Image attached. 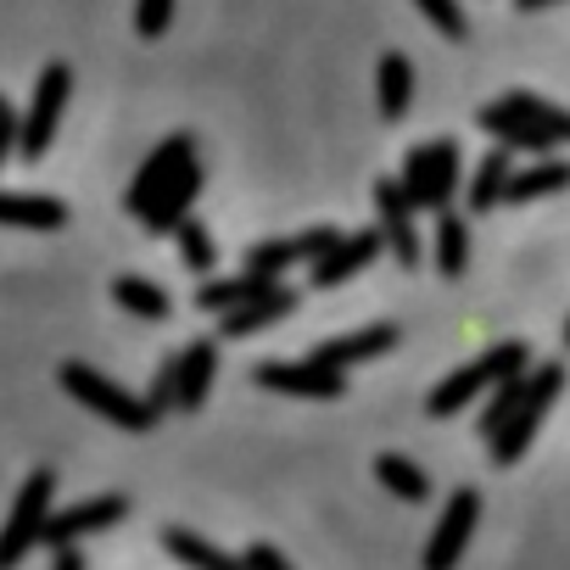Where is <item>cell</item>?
Here are the masks:
<instances>
[{
	"label": "cell",
	"instance_id": "1",
	"mask_svg": "<svg viewBox=\"0 0 570 570\" xmlns=\"http://www.w3.org/2000/svg\"><path fill=\"white\" fill-rule=\"evenodd\" d=\"M531 370V353H525V342H498V347H487L475 364H464V370H453L431 397H425V414L431 420H448V414H459L475 392H492L498 381H509V375H525Z\"/></svg>",
	"mask_w": 570,
	"mask_h": 570
},
{
	"label": "cell",
	"instance_id": "2",
	"mask_svg": "<svg viewBox=\"0 0 570 570\" xmlns=\"http://www.w3.org/2000/svg\"><path fill=\"white\" fill-rule=\"evenodd\" d=\"M564 392V364H537L531 370V386H525V397L514 403V414L487 436V448H492V464H514L525 448H531V436H537V425L548 420V409H553V397Z\"/></svg>",
	"mask_w": 570,
	"mask_h": 570
},
{
	"label": "cell",
	"instance_id": "3",
	"mask_svg": "<svg viewBox=\"0 0 570 570\" xmlns=\"http://www.w3.org/2000/svg\"><path fill=\"white\" fill-rule=\"evenodd\" d=\"M57 381H62L68 397H79L85 409H96V414H101L107 425H118V431H151V425H157V414H151L146 397H129L124 386H112V381L96 375L90 364H62Z\"/></svg>",
	"mask_w": 570,
	"mask_h": 570
},
{
	"label": "cell",
	"instance_id": "4",
	"mask_svg": "<svg viewBox=\"0 0 570 570\" xmlns=\"http://www.w3.org/2000/svg\"><path fill=\"white\" fill-rule=\"evenodd\" d=\"M403 190L414 213H442L459 196V146L453 140H425L403 163Z\"/></svg>",
	"mask_w": 570,
	"mask_h": 570
},
{
	"label": "cell",
	"instance_id": "5",
	"mask_svg": "<svg viewBox=\"0 0 570 570\" xmlns=\"http://www.w3.org/2000/svg\"><path fill=\"white\" fill-rule=\"evenodd\" d=\"M51 498H57V470L40 464V470L23 481V492H18V503H12V520H7V531H0V570L18 564L35 542H46Z\"/></svg>",
	"mask_w": 570,
	"mask_h": 570
},
{
	"label": "cell",
	"instance_id": "6",
	"mask_svg": "<svg viewBox=\"0 0 570 570\" xmlns=\"http://www.w3.org/2000/svg\"><path fill=\"white\" fill-rule=\"evenodd\" d=\"M68 96H73V73H68V62H51L40 73V85H35V101H29V118H23V135H18V157L40 163L51 151V135L62 124Z\"/></svg>",
	"mask_w": 570,
	"mask_h": 570
},
{
	"label": "cell",
	"instance_id": "7",
	"mask_svg": "<svg viewBox=\"0 0 570 570\" xmlns=\"http://www.w3.org/2000/svg\"><path fill=\"white\" fill-rule=\"evenodd\" d=\"M252 381L263 392H285V397H325V403L347 397V370H331L320 358H308V364H257Z\"/></svg>",
	"mask_w": 570,
	"mask_h": 570
},
{
	"label": "cell",
	"instance_id": "8",
	"mask_svg": "<svg viewBox=\"0 0 570 570\" xmlns=\"http://www.w3.org/2000/svg\"><path fill=\"white\" fill-rule=\"evenodd\" d=\"M475 520H481V492H475V487H459V492L448 498V509H442V520H436L431 542H425V564H431V570L459 564V553H464V542H470Z\"/></svg>",
	"mask_w": 570,
	"mask_h": 570
},
{
	"label": "cell",
	"instance_id": "9",
	"mask_svg": "<svg viewBox=\"0 0 570 570\" xmlns=\"http://www.w3.org/2000/svg\"><path fill=\"white\" fill-rule=\"evenodd\" d=\"M381 246H386V235H381V224L375 229H358V235H342L325 257H314L308 263V285H320V292H331V285H342V279H353V274H364L375 257H381Z\"/></svg>",
	"mask_w": 570,
	"mask_h": 570
},
{
	"label": "cell",
	"instance_id": "10",
	"mask_svg": "<svg viewBox=\"0 0 570 570\" xmlns=\"http://www.w3.org/2000/svg\"><path fill=\"white\" fill-rule=\"evenodd\" d=\"M375 207H381V235L397 252L403 268H420V235H414V202L403 179H375Z\"/></svg>",
	"mask_w": 570,
	"mask_h": 570
},
{
	"label": "cell",
	"instance_id": "11",
	"mask_svg": "<svg viewBox=\"0 0 570 570\" xmlns=\"http://www.w3.org/2000/svg\"><path fill=\"white\" fill-rule=\"evenodd\" d=\"M190 157H196V140H190V135H168V140H163V146H157V151L146 157V168L135 174V185H129L124 207H129V213L140 218V213H146V207L157 202V190H163V185H168V179H174V174H179V168H185Z\"/></svg>",
	"mask_w": 570,
	"mask_h": 570
},
{
	"label": "cell",
	"instance_id": "12",
	"mask_svg": "<svg viewBox=\"0 0 570 570\" xmlns=\"http://www.w3.org/2000/svg\"><path fill=\"white\" fill-rule=\"evenodd\" d=\"M129 514V498H118V492H107V498H85V503H73V509H51V520H46V542L57 548V542H79V537H90V531H107V525H118Z\"/></svg>",
	"mask_w": 570,
	"mask_h": 570
},
{
	"label": "cell",
	"instance_id": "13",
	"mask_svg": "<svg viewBox=\"0 0 570 570\" xmlns=\"http://www.w3.org/2000/svg\"><path fill=\"white\" fill-rule=\"evenodd\" d=\"M196 196H202V163L190 157V163H185V168L157 190V202L140 213V224H146L151 235H174V229H179V218H190V202H196Z\"/></svg>",
	"mask_w": 570,
	"mask_h": 570
},
{
	"label": "cell",
	"instance_id": "14",
	"mask_svg": "<svg viewBox=\"0 0 570 570\" xmlns=\"http://www.w3.org/2000/svg\"><path fill=\"white\" fill-rule=\"evenodd\" d=\"M475 124L492 135V140H503L509 151H553L559 140L537 124V118H525L520 107H509V101H492V107H481L475 112Z\"/></svg>",
	"mask_w": 570,
	"mask_h": 570
},
{
	"label": "cell",
	"instance_id": "15",
	"mask_svg": "<svg viewBox=\"0 0 570 570\" xmlns=\"http://www.w3.org/2000/svg\"><path fill=\"white\" fill-rule=\"evenodd\" d=\"M285 314H297V292L292 285H274V292H263V297H252V303H240V308H229V314H218V336H229V342H240V336H257V331H268L274 320H285Z\"/></svg>",
	"mask_w": 570,
	"mask_h": 570
},
{
	"label": "cell",
	"instance_id": "16",
	"mask_svg": "<svg viewBox=\"0 0 570 570\" xmlns=\"http://www.w3.org/2000/svg\"><path fill=\"white\" fill-rule=\"evenodd\" d=\"M392 347H397V325H364V331H353V336H336V342L314 347V358L331 364V370H353V364L381 358V353H392Z\"/></svg>",
	"mask_w": 570,
	"mask_h": 570
},
{
	"label": "cell",
	"instance_id": "17",
	"mask_svg": "<svg viewBox=\"0 0 570 570\" xmlns=\"http://www.w3.org/2000/svg\"><path fill=\"white\" fill-rule=\"evenodd\" d=\"M0 224H12V229H62L68 207L57 196H35V190H0Z\"/></svg>",
	"mask_w": 570,
	"mask_h": 570
},
{
	"label": "cell",
	"instance_id": "18",
	"mask_svg": "<svg viewBox=\"0 0 570 570\" xmlns=\"http://www.w3.org/2000/svg\"><path fill=\"white\" fill-rule=\"evenodd\" d=\"M213 375H218V347H213V342H190V347L179 353V409H185V414H196V409L207 403Z\"/></svg>",
	"mask_w": 570,
	"mask_h": 570
},
{
	"label": "cell",
	"instance_id": "19",
	"mask_svg": "<svg viewBox=\"0 0 570 570\" xmlns=\"http://www.w3.org/2000/svg\"><path fill=\"white\" fill-rule=\"evenodd\" d=\"M274 285H279V274H257V268H246V274H235V279H213V285H202V292H196V308H207V314H229V308H240V303L274 292Z\"/></svg>",
	"mask_w": 570,
	"mask_h": 570
},
{
	"label": "cell",
	"instance_id": "20",
	"mask_svg": "<svg viewBox=\"0 0 570 570\" xmlns=\"http://www.w3.org/2000/svg\"><path fill=\"white\" fill-rule=\"evenodd\" d=\"M375 90H381V118H386V124H403V118H409V101H414V62H409L403 51H386Z\"/></svg>",
	"mask_w": 570,
	"mask_h": 570
},
{
	"label": "cell",
	"instance_id": "21",
	"mask_svg": "<svg viewBox=\"0 0 570 570\" xmlns=\"http://www.w3.org/2000/svg\"><path fill=\"white\" fill-rule=\"evenodd\" d=\"M559 190H570V163H531L525 174H509V190H503V202H537V196H559Z\"/></svg>",
	"mask_w": 570,
	"mask_h": 570
},
{
	"label": "cell",
	"instance_id": "22",
	"mask_svg": "<svg viewBox=\"0 0 570 570\" xmlns=\"http://www.w3.org/2000/svg\"><path fill=\"white\" fill-rule=\"evenodd\" d=\"M112 297H118V308L124 314H135V320H168L174 314V303H168V292L163 285H151V279H140V274H124V279H112Z\"/></svg>",
	"mask_w": 570,
	"mask_h": 570
},
{
	"label": "cell",
	"instance_id": "23",
	"mask_svg": "<svg viewBox=\"0 0 570 570\" xmlns=\"http://www.w3.org/2000/svg\"><path fill=\"white\" fill-rule=\"evenodd\" d=\"M509 151H487V163L475 168V179H470V190H464V207L470 213H492L498 202H503V190H509Z\"/></svg>",
	"mask_w": 570,
	"mask_h": 570
},
{
	"label": "cell",
	"instance_id": "24",
	"mask_svg": "<svg viewBox=\"0 0 570 570\" xmlns=\"http://www.w3.org/2000/svg\"><path fill=\"white\" fill-rule=\"evenodd\" d=\"M436 268L448 279H459L470 268V224L459 213H448V207L436 213Z\"/></svg>",
	"mask_w": 570,
	"mask_h": 570
},
{
	"label": "cell",
	"instance_id": "25",
	"mask_svg": "<svg viewBox=\"0 0 570 570\" xmlns=\"http://www.w3.org/2000/svg\"><path fill=\"white\" fill-rule=\"evenodd\" d=\"M375 475H381V487L397 492L403 503H425V498H431V475H425L414 459H403V453H381V459H375Z\"/></svg>",
	"mask_w": 570,
	"mask_h": 570
},
{
	"label": "cell",
	"instance_id": "26",
	"mask_svg": "<svg viewBox=\"0 0 570 570\" xmlns=\"http://www.w3.org/2000/svg\"><path fill=\"white\" fill-rule=\"evenodd\" d=\"M163 548H168L179 564H202V570H240V559L218 553L213 542H202V537H190V531H179V525H168V531H163Z\"/></svg>",
	"mask_w": 570,
	"mask_h": 570
},
{
	"label": "cell",
	"instance_id": "27",
	"mask_svg": "<svg viewBox=\"0 0 570 570\" xmlns=\"http://www.w3.org/2000/svg\"><path fill=\"white\" fill-rule=\"evenodd\" d=\"M525 386H531V370H525V375H509V381H498V386H492V397H487V409H481V420H475L481 442H487V436H492L509 414H514V403L525 397Z\"/></svg>",
	"mask_w": 570,
	"mask_h": 570
},
{
	"label": "cell",
	"instance_id": "28",
	"mask_svg": "<svg viewBox=\"0 0 570 570\" xmlns=\"http://www.w3.org/2000/svg\"><path fill=\"white\" fill-rule=\"evenodd\" d=\"M174 240H179V257H185V268H190V274H213V263H218V240H213L196 218H179Z\"/></svg>",
	"mask_w": 570,
	"mask_h": 570
},
{
	"label": "cell",
	"instance_id": "29",
	"mask_svg": "<svg viewBox=\"0 0 570 570\" xmlns=\"http://www.w3.org/2000/svg\"><path fill=\"white\" fill-rule=\"evenodd\" d=\"M292 263H303L297 235L292 240H257V246H246V268H257V274H285Z\"/></svg>",
	"mask_w": 570,
	"mask_h": 570
},
{
	"label": "cell",
	"instance_id": "30",
	"mask_svg": "<svg viewBox=\"0 0 570 570\" xmlns=\"http://www.w3.org/2000/svg\"><path fill=\"white\" fill-rule=\"evenodd\" d=\"M509 107H520L525 118H537L553 140H570V112L564 107H553V101H542V96H531V90H514V96H503Z\"/></svg>",
	"mask_w": 570,
	"mask_h": 570
},
{
	"label": "cell",
	"instance_id": "31",
	"mask_svg": "<svg viewBox=\"0 0 570 570\" xmlns=\"http://www.w3.org/2000/svg\"><path fill=\"white\" fill-rule=\"evenodd\" d=\"M146 403H151L157 420H163L168 409H179V358H163V364H157V381H151Z\"/></svg>",
	"mask_w": 570,
	"mask_h": 570
},
{
	"label": "cell",
	"instance_id": "32",
	"mask_svg": "<svg viewBox=\"0 0 570 570\" xmlns=\"http://www.w3.org/2000/svg\"><path fill=\"white\" fill-rule=\"evenodd\" d=\"M414 7L436 23L442 40H464V35H470V23H464V12H459V0H414Z\"/></svg>",
	"mask_w": 570,
	"mask_h": 570
},
{
	"label": "cell",
	"instance_id": "33",
	"mask_svg": "<svg viewBox=\"0 0 570 570\" xmlns=\"http://www.w3.org/2000/svg\"><path fill=\"white\" fill-rule=\"evenodd\" d=\"M168 23H174V0H140V7H135V29H140V40H163Z\"/></svg>",
	"mask_w": 570,
	"mask_h": 570
},
{
	"label": "cell",
	"instance_id": "34",
	"mask_svg": "<svg viewBox=\"0 0 570 570\" xmlns=\"http://www.w3.org/2000/svg\"><path fill=\"white\" fill-rule=\"evenodd\" d=\"M342 235L331 229V224H320V229H308V235H297V246H303V263H314V257H325L331 246H336Z\"/></svg>",
	"mask_w": 570,
	"mask_h": 570
},
{
	"label": "cell",
	"instance_id": "35",
	"mask_svg": "<svg viewBox=\"0 0 570 570\" xmlns=\"http://www.w3.org/2000/svg\"><path fill=\"white\" fill-rule=\"evenodd\" d=\"M18 135H23L18 112H12V107H0V163H7V157L18 151Z\"/></svg>",
	"mask_w": 570,
	"mask_h": 570
},
{
	"label": "cell",
	"instance_id": "36",
	"mask_svg": "<svg viewBox=\"0 0 570 570\" xmlns=\"http://www.w3.org/2000/svg\"><path fill=\"white\" fill-rule=\"evenodd\" d=\"M240 570H285V553H274V548H246V559H240Z\"/></svg>",
	"mask_w": 570,
	"mask_h": 570
},
{
	"label": "cell",
	"instance_id": "37",
	"mask_svg": "<svg viewBox=\"0 0 570 570\" xmlns=\"http://www.w3.org/2000/svg\"><path fill=\"white\" fill-rule=\"evenodd\" d=\"M51 559H57V570H79V564H85V553H79L73 542H57V553H51Z\"/></svg>",
	"mask_w": 570,
	"mask_h": 570
},
{
	"label": "cell",
	"instance_id": "38",
	"mask_svg": "<svg viewBox=\"0 0 570 570\" xmlns=\"http://www.w3.org/2000/svg\"><path fill=\"white\" fill-rule=\"evenodd\" d=\"M520 12H542V7H559V0H514Z\"/></svg>",
	"mask_w": 570,
	"mask_h": 570
},
{
	"label": "cell",
	"instance_id": "39",
	"mask_svg": "<svg viewBox=\"0 0 570 570\" xmlns=\"http://www.w3.org/2000/svg\"><path fill=\"white\" fill-rule=\"evenodd\" d=\"M564 353H570V320H564Z\"/></svg>",
	"mask_w": 570,
	"mask_h": 570
},
{
	"label": "cell",
	"instance_id": "40",
	"mask_svg": "<svg viewBox=\"0 0 570 570\" xmlns=\"http://www.w3.org/2000/svg\"><path fill=\"white\" fill-rule=\"evenodd\" d=\"M0 107H7V96H0Z\"/></svg>",
	"mask_w": 570,
	"mask_h": 570
}]
</instances>
